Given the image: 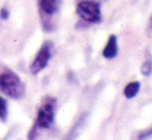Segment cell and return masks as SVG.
I'll list each match as a JSON object with an SVG mask.
<instances>
[{
  "mask_svg": "<svg viewBox=\"0 0 152 140\" xmlns=\"http://www.w3.org/2000/svg\"><path fill=\"white\" fill-rule=\"evenodd\" d=\"M77 12L83 20L89 23H97L102 19L99 4L91 0L79 2L77 5Z\"/></svg>",
  "mask_w": 152,
  "mask_h": 140,
  "instance_id": "obj_2",
  "label": "cell"
},
{
  "mask_svg": "<svg viewBox=\"0 0 152 140\" xmlns=\"http://www.w3.org/2000/svg\"><path fill=\"white\" fill-rule=\"evenodd\" d=\"M152 135V128H149L148 130L144 131L143 133H141L140 136L138 137L139 139H145V138H148V137H150Z\"/></svg>",
  "mask_w": 152,
  "mask_h": 140,
  "instance_id": "obj_10",
  "label": "cell"
},
{
  "mask_svg": "<svg viewBox=\"0 0 152 140\" xmlns=\"http://www.w3.org/2000/svg\"><path fill=\"white\" fill-rule=\"evenodd\" d=\"M140 87H141L140 82H132L130 84H128L125 87V89H124V95H125L126 98L130 99L136 97V95L140 91Z\"/></svg>",
  "mask_w": 152,
  "mask_h": 140,
  "instance_id": "obj_7",
  "label": "cell"
},
{
  "mask_svg": "<svg viewBox=\"0 0 152 140\" xmlns=\"http://www.w3.org/2000/svg\"><path fill=\"white\" fill-rule=\"evenodd\" d=\"M40 10L46 14H53L59 9L60 0H39L38 1Z\"/></svg>",
  "mask_w": 152,
  "mask_h": 140,
  "instance_id": "obj_6",
  "label": "cell"
},
{
  "mask_svg": "<svg viewBox=\"0 0 152 140\" xmlns=\"http://www.w3.org/2000/svg\"><path fill=\"white\" fill-rule=\"evenodd\" d=\"M8 16H10V12H8L6 8H2V9L0 10V18H1L2 20H6V19L8 18Z\"/></svg>",
  "mask_w": 152,
  "mask_h": 140,
  "instance_id": "obj_11",
  "label": "cell"
},
{
  "mask_svg": "<svg viewBox=\"0 0 152 140\" xmlns=\"http://www.w3.org/2000/svg\"><path fill=\"white\" fill-rule=\"evenodd\" d=\"M7 118V104L3 97L0 96V120L5 122Z\"/></svg>",
  "mask_w": 152,
  "mask_h": 140,
  "instance_id": "obj_8",
  "label": "cell"
},
{
  "mask_svg": "<svg viewBox=\"0 0 152 140\" xmlns=\"http://www.w3.org/2000/svg\"><path fill=\"white\" fill-rule=\"evenodd\" d=\"M141 72H142L143 75L145 76H149L152 73V60L145 61L144 64L141 67Z\"/></svg>",
  "mask_w": 152,
  "mask_h": 140,
  "instance_id": "obj_9",
  "label": "cell"
},
{
  "mask_svg": "<svg viewBox=\"0 0 152 140\" xmlns=\"http://www.w3.org/2000/svg\"><path fill=\"white\" fill-rule=\"evenodd\" d=\"M118 53V45H117V37L115 35H111L109 37L108 43H107L106 48L104 50V58L107 59H113L117 56Z\"/></svg>",
  "mask_w": 152,
  "mask_h": 140,
  "instance_id": "obj_5",
  "label": "cell"
},
{
  "mask_svg": "<svg viewBox=\"0 0 152 140\" xmlns=\"http://www.w3.org/2000/svg\"><path fill=\"white\" fill-rule=\"evenodd\" d=\"M0 91L12 99H20L25 93V87L16 73L7 70L0 73Z\"/></svg>",
  "mask_w": 152,
  "mask_h": 140,
  "instance_id": "obj_1",
  "label": "cell"
},
{
  "mask_svg": "<svg viewBox=\"0 0 152 140\" xmlns=\"http://www.w3.org/2000/svg\"><path fill=\"white\" fill-rule=\"evenodd\" d=\"M54 121V103L47 102L45 103L38 110L36 125L39 128L48 129L52 125Z\"/></svg>",
  "mask_w": 152,
  "mask_h": 140,
  "instance_id": "obj_3",
  "label": "cell"
},
{
  "mask_svg": "<svg viewBox=\"0 0 152 140\" xmlns=\"http://www.w3.org/2000/svg\"><path fill=\"white\" fill-rule=\"evenodd\" d=\"M51 58V51H50V45H48L47 43H45L42 46V48L39 50V52L37 53L35 59L32 62L30 66V71L33 74H37L38 72H40L42 69H45L48 65V62Z\"/></svg>",
  "mask_w": 152,
  "mask_h": 140,
  "instance_id": "obj_4",
  "label": "cell"
}]
</instances>
